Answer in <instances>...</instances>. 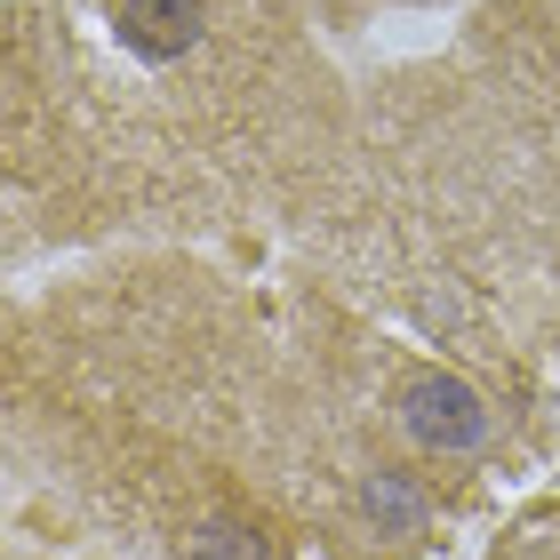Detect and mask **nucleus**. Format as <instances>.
<instances>
[{
  "instance_id": "obj_1",
  "label": "nucleus",
  "mask_w": 560,
  "mask_h": 560,
  "mask_svg": "<svg viewBox=\"0 0 560 560\" xmlns=\"http://www.w3.org/2000/svg\"><path fill=\"white\" fill-rule=\"evenodd\" d=\"M409 432L441 456H465V448L489 441V409H480L456 376H417L409 385Z\"/></svg>"
},
{
  "instance_id": "obj_2",
  "label": "nucleus",
  "mask_w": 560,
  "mask_h": 560,
  "mask_svg": "<svg viewBox=\"0 0 560 560\" xmlns=\"http://www.w3.org/2000/svg\"><path fill=\"white\" fill-rule=\"evenodd\" d=\"M129 40L144 57H185L200 40V0H129Z\"/></svg>"
},
{
  "instance_id": "obj_3",
  "label": "nucleus",
  "mask_w": 560,
  "mask_h": 560,
  "mask_svg": "<svg viewBox=\"0 0 560 560\" xmlns=\"http://www.w3.org/2000/svg\"><path fill=\"white\" fill-rule=\"evenodd\" d=\"M192 560H257V537L233 528V521H217V528H200V537H192Z\"/></svg>"
}]
</instances>
